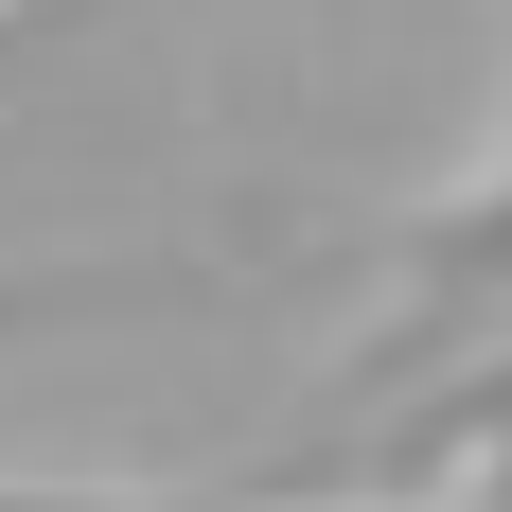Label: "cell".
Returning <instances> with one entry per match:
<instances>
[{"label":"cell","mask_w":512,"mask_h":512,"mask_svg":"<svg viewBox=\"0 0 512 512\" xmlns=\"http://www.w3.org/2000/svg\"><path fill=\"white\" fill-rule=\"evenodd\" d=\"M442 460H512V354H460L424 389H389L371 442H354V477H442Z\"/></svg>","instance_id":"cell-2"},{"label":"cell","mask_w":512,"mask_h":512,"mask_svg":"<svg viewBox=\"0 0 512 512\" xmlns=\"http://www.w3.org/2000/svg\"><path fill=\"white\" fill-rule=\"evenodd\" d=\"M477 336H512V142H495V177H460V195L407 230L389 318L354 336V389L389 407V389H424V371H460Z\"/></svg>","instance_id":"cell-1"},{"label":"cell","mask_w":512,"mask_h":512,"mask_svg":"<svg viewBox=\"0 0 512 512\" xmlns=\"http://www.w3.org/2000/svg\"><path fill=\"white\" fill-rule=\"evenodd\" d=\"M0 512H283V495H53V477H0Z\"/></svg>","instance_id":"cell-3"}]
</instances>
